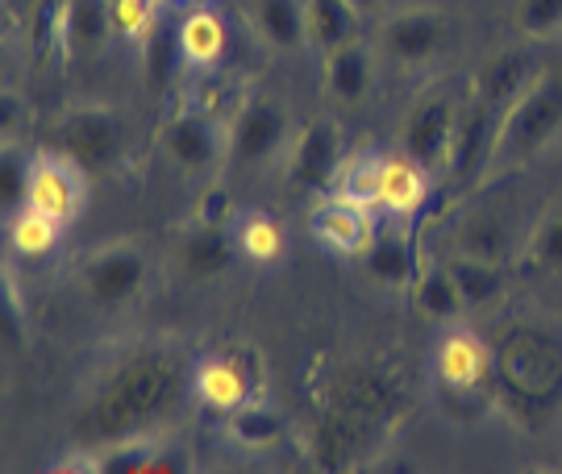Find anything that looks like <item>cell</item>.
<instances>
[{"instance_id": "d6986e66", "label": "cell", "mask_w": 562, "mask_h": 474, "mask_svg": "<svg viewBox=\"0 0 562 474\" xmlns=\"http://www.w3.org/2000/svg\"><path fill=\"white\" fill-rule=\"evenodd\" d=\"M538 76H542V63L533 59L529 46H501L487 59H480V67L467 79V92L504 113Z\"/></svg>"}, {"instance_id": "74e56055", "label": "cell", "mask_w": 562, "mask_h": 474, "mask_svg": "<svg viewBox=\"0 0 562 474\" xmlns=\"http://www.w3.org/2000/svg\"><path fill=\"white\" fill-rule=\"evenodd\" d=\"M355 9H359L362 18H375V13H383L387 9V0H350Z\"/></svg>"}, {"instance_id": "60d3db41", "label": "cell", "mask_w": 562, "mask_h": 474, "mask_svg": "<svg viewBox=\"0 0 562 474\" xmlns=\"http://www.w3.org/2000/svg\"><path fill=\"white\" fill-rule=\"evenodd\" d=\"M559 466H562V458H559Z\"/></svg>"}, {"instance_id": "d6a6232c", "label": "cell", "mask_w": 562, "mask_h": 474, "mask_svg": "<svg viewBox=\"0 0 562 474\" xmlns=\"http://www.w3.org/2000/svg\"><path fill=\"white\" fill-rule=\"evenodd\" d=\"M521 262L533 275H562V200L542 208L521 237Z\"/></svg>"}, {"instance_id": "ffe728a7", "label": "cell", "mask_w": 562, "mask_h": 474, "mask_svg": "<svg viewBox=\"0 0 562 474\" xmlns=\"http://www.w3.org/2000/svg\"><path fill=\"white\" fill-rule=\"evenodd\" d=\"M229 55V25L213 4H192L176 25V67L188 76L217 71Z\"/></svg>"}, {"instance_id": "ac0fdd59", "label": "cell", "mask_w": 562, "mask_h": 474, "mask_svg": "<svg viewBox=\"0 0 562 474\" xmlns=\"http://www.w3.org/2000/svg\"><path fill=\"white\" fill-rule=\"evenodd\" d=\"M434 196V171L417 162L413 155H404L401 146L396 150H383V167H380V217L401 221V225H413V221L425 213V204Z\"/></svg>"}, {"instance_id": "ba28073f", "label": "cell", "mask_w": 562, "mask_h": 474, "mask_svg": "<svg viewBox=\"0 0 562 474\" xmlns=\"http://www.w3.org/2000/svg\"><path fill=\"white\" fill-rule=\"evenodd\" d=\"M63 155H71L88 176H109L130 150V129L125 117L109 104H76L55 117V138Z\"/></svg>"}, {"instance_id": "44dd1931", "label": "cell", "mask_w": 562, "mask_h": 474, "mask_svg": "<svg viewBox=\"0 0 562 474\" xmlns=\"http://www.w3.org/2000/svg\"><path fill=\"white\" fill-rule=\"evenodd\" d=\"M322 88L338 109H359L375 88V46L362 38L341 42L322 59Z\"/></svg>"}, {"instance_id": "7a4b0ae2", "label": "cell", "mask_w": 562, "mask_h": 474, "mask_svg": "<svg viewBox=\"0 0 562 474\" xmlns=\"http://www.w3.org/2000/svg\"><path fill=\"white\" fill-rule=\"evenodd\" d=\"M559 138H562V79L542 71L501 113L496 142H492V155H487V167H483L480 176V188L492 183V179L508 176V171H517L525 162H533V158L542 155V150H550Z\"/></svg>"}, {"instance_id": "484cf974", "label": "cell", "mask_w": 562, "mask_h": 474, "mask_svg": "<svg viewBox=\"0 0 562 474\" xmlns=\"http://www.w3.org/2000/svg\"><path fill=\"white\" fill-rule=\"evenodd\" d=\"M229 237H234V250H238L241 262L250 267H276L283 255H288V229L276 213L267 208H234V221H229Z\"/></svg>"}, {"instance_id": "e0dca14e", "label": "cell", "mask_w": 562, "mask_h": 474, "mask_svg": "<svg viewBox=\"0 0 562 474\" xmlns=\"http://www.w3.org/2000/svg\"><path fill=\"white\" fill-rule=\"evenodd\" d=\"M375 429H380V425H367L359 416L322 408L317 420L304 429V450H308V458H313L322 471H346V466H355L362 454H371Z\"/></svg>"}, {"instance_id": "52a82bcc", "label": "cell", "mask_w": 562, "mask_h": 474, "mask_svg": "<svg viewBox=\"0 0 562 474\" xmlns=\"http://www.w3.org/2000/svg\"><path fill=\"white\" fill-rule=\"evenodd\" d=\"M462 104L467 92L454 83H429L425 92L413 97V104L401 117V150L425 162L434 176L446 171L450 162V146H454V129H459Z\"/></svg>"}, {"instance_id": "4dcf8cb0", "label": "cell", "mask_w": 562, "mask_h": 474, "mask_svg": "<svg viewBox=\"0 0 562 474\" xmlns=\"http://www.w3.org/2000/svg\"><path fill=\"white\" fill-rule=\"evenodd\" d=\"M367 262V271L375 283H383L387 292H413V279H417V267H422V255L413 250V241L408 234H380L375 237V246H371V255L362 258Z\"/></svg>"}, {"instance_id": "6da1fadb", "label": "cell", "mask_w": 562, "mask_h": 474, "mask_svg": "<svg viewBox=\"0 0 562 474\" xmlns=\"http://www.w3.org/2000/svg\"><path fill=\"white\" fill-rule=\"evenodd\" d=\"M192 399V362L171 346H134L104 371L76 408L80 445H113L125 437L171 429Z\"/></svg>"}, {"instance_id": "30bf717a", "label": "cell", "mask_w": 562, "mask_h": 474, "mask_svg": "<svg viewBox=\"0 0 562 474\" xmlns=\"http://www.w3.org/2000/svg\"><path fill=\"white\" fill-rule=\"evenodd\" d=\"M262 387V362L255 350H209L192 358V399L217 416L238 413Z\"/></svg>"}, {"instance_id": "f1b7e54d", "label": "cell", "mask_w": 562, "mask_h": 474, "mask_svg": "<svg viewBox=\"0 0 562 474\" xmlns=\"http://www.w3.org/2000/svg\"><path fill=\"white\" fill-rule=\"evenodd\" d=\"M225 429H229V441L238 445L241 454H271L288 437V420L267 399L255 395L250 404H241L238 413L225 416Z\"/></svg>"}, {"instance_id": "9a60e30c", "label": "cell", "mask_w": 562, "mask_h": 474, "mask_svg": "<svg viewBox=\"0 0 562 474\" xmlns=\"http://www.w3.org/2000/svg\"><path fill=\"white\" fill-rule=\"evenodd\" d=\"M446 46H450V18H446L442 9H429V4L396 9L380 25L383 59H392L404 71L434 63Z\"/></svg>"}, {"instance_id": "7402d4cb", "label": "cell", "mask_w": 562, "mask_h": 474, "mask_svg": "<svg viewBox=\"0 0 562 474\" xmlns=\"http://www.w3.org/2000/svg\"><path fill=\"white\" fill-rule=\"evenodd\" d=\"M113 38L109 0H59V55L67 63L97 59Z\"/></svg>"}, {"instance_id": "4316f807", "label": "cell", "mask_w": 562, "mask_h": 474, "mask_svg": "<svg viewBox=\"0 0 562 474\" xmlns=\"http://www.w3.org/2000/svg\"><path fill=\"white\" fill-rule=\"evenodd\" d=\"M408 296H413V304H417V313L429 316L434 325L462 320V313H467V308H462L459 287H454V275H450V267H446V258H434V255L422 258Z\"/></svg>"}, {"instance_id": "e575fe53", "label": "cell", "mask_w": 562, "mask_h": 474, "mask_svg": "<svg viewBox=\"0 0 562 474\" xmlns=\"http://www.w3.org/2000/svg\"><path fill=\"white\" fill-rule=\"evenodd\" d=\"M113 4V34L130 46H150L159 34V4L162 0H109Z\"/></svg>"}, {"instance_id": "8d00e7d4", "label": "cell", "mask_w": 562, "mask_h": 474, "mask_svg": "<svg viewBox=\"0 0 562 474\" xmlns=\"http://www.w3.org/2000/svg\"><path fill=\"white\" fill-rule=\"evenodd\" d=\"M513 21L529 42L559 38L562 30V0H517Z\"/></svg>"}, {"instance_id": "3957f363", "label": "cell", "mask_w": 562, "mask_h": 474, "mask_svg": "<svg viewBox=\"0 0 562 474\" xmlns=\"http://www.w3.org/2000/svg\"><path fill=\"white\" fill-rule=\"evenodd\" d=\"M496 395H501L504 408L521 416L538 413L542 416L550 408L554 392L562 387V346L554 334H546L538 325H513L508 334L496 341Z\"/></svg>"}, {"instance_id": "83f0119b", "label": "cell", "mask_w": 562, "mask_h": 474, "mask_svg": "<svg viewBox=\"0 0 562 474\" xmlns=\"http://www.w3.org/2000/svg\"><path fill=\"white\" fill-rule=\"evenodd\" d=\"M359 21L362 13L350 0H304V34L317 59L338 50L341 42L359 38Z\"/></svg>"}, {"instance_id": "603a6c76", "label": "cell", "mask_w": 562, "mask_h": 474, "mask_svg": "<svg viewBox=\"0 0 562 474\" xmlns=\"http://www.w3.org/2000/svg\"><path fill=\"white\" fill-rule=\"evenodd\" d=\"M496 125H501V109H492V104H483V100H475L467 92L459 129H454V146H450V162H446V176L475 179L480 183L487 155H492V142H496Z\"/></svg>"}, {"instance_id": "8fae6325", "label": "cell", "mask_w": 562, "mask_h": 474, "mask_svg": "<svg viewBox=\"0 0 562 474\" xmlns=\"http://www.w3.org/2000/svg\"><path fill=\"white\" fill-rule=\"evenodd\" d=\"M304 225H308V237L317 241V250H325L329 258H341V262L367 258L375 237L383 234L375 208L338 196V192H325V196L313 200Z\"/></svg>"}, {"instance_id": "836d02e7", "label": "cell", "mask_w": 562, "mask_h": 474, "mask_svg": "<svg viewBox=\"0 0 562 474\" xmlns=\"http://www.w3.org/2000/svg\"><path fill=\"white\" fill-rule=\"evenodd\" d=\"M380 167H383V150H375V146L346 150L329 192H338V196L359 200V204H367V208H375V204H380ZM375 213H380V208H375Z\"/></svg>"}, {"instance_id": "1f68e13d", "label": "cell", "mask_w": 562, "mask_h": 474, "mask_svg": "<svg viewBox=\"0 0 562 474\" xmlns=\"http://www.w3.org/2000/svg\"><path fill=\"white\" fill-rule=\"evenodd\" d=\"M250 25L271 50H301V46H308L304 0H250Z\"/></svg>"}, {"instance_id": "5bb4252c", "label": "cell", "mask_w": 562, "mask_h": 474, "mask_svg": "<svg viewBox=\"0 0 562 474\" xmlns=\"http://www.w3.org/2000/svg\"><path fill=\"white\" fill-rule=\"evenodd\" d=\"M88 183H92V176L76 158L63 155L59 146H38L30 158V196H25V204L46 213V217L63 221V225H76L88 208Z\"/></svg>"}, {"instance_id": "9c48e42d", "label": "cell", "mask_w": 562, "mask_h": 474, "mask_svg": "<svg viewBox=\"0 0 562 474\" xmlns=\"http://www.w3.org/2000/svg\"><path fill=\"white\" fill-rule=\"evenodd\" d=\"M146 271H150L146 250H142L138 241L117 237V241H104V246H97V250H88L80 258L76 283H80V292L97 308H125L130 300L142 296Z\"/></svg>"}, {"instance_id": "277c9868", "label": "cell", "mask_w": 562, "mask_h": 474, "mask_svg": "<svg viewBox=\"0 0 562 474\" xmlns=\"http://www.w3.org/2000/svg\"><path fill=\"white\" fill-rule=\"evenodd\" d=\"M317 404L387 429L408 408V392L383 362L334 358V362H322V371H317Z\"/></svg>"}, {"instance_id": "f546056e", "label": "cell", "mask_w": 562, "mask_h": 474, "mask_svg": "<svg viewBox=\"0 0 562 474\" xmlns=\"http://www.w3.org/2000/svg\"><path fill=\"white\" fill-rule=\"evenodd\" d=\"M446 267L454 275V287L462 296V308L467 313H483V308H496L504 300V271L501 262H483V258L471 255H454L446 250Z\"/></svg>"}, {"instance_id": "8992f818", "label": "cell", "mask_w": 562, "mask_h": 474, "mask_svg": "<svg viewBox=\"0 0 562 474\" xmlns=\"http://www.w3.org/2000/svg\"><path fill=\"white\" fill-rule=\"evenodd\" d=\"M296 121L276 97H246L229 117V158L225 167L238 176H259L283 167V158L296 138Z\"/></svg>"}, {"instance_id": "f35d334b", "label": "cell", "mask_w": 562, "mask_h": 474, "mask_svg": "<svg viewBox=\"0 0 562 474\" xmlns=\"http://www.w3.org/2000/svg\"><path fill=\"white\" fill-rule=\"evenodd\" d=\"M9 4H25V0H9Z\"/></svg>"}, {"instance_id": "2e32d148", "label": "cell", "mask_w": 562, "mask_h": 474, "mask_svg": "<svg viewBox=\"0 0 562 474\" xmlns=\"http://www.w3.org/2000/svg\"><path fill=\"white\" fill-rule=\"evenodd\" d=\"M229 221H234V208L229 213H209V208H201L192 217V225L180 237V250H176L183 275L213 283V279H222L234 267L238 250H234V237H229Z\"/></svg>"}, {"instance_id": "cb8c5ba5", "label": "cell", "mask_w": 562, "mask_h": 474, "mask_svg": "<svg viewBox=\"0 0 562 474\" xmlns=\"http://www.w3.org/2000/svg\"><path fill=\"white\" fill-rule=\"evenodd\" d=\"M450 250L454 255H471V258H483V262H501L513 255V250H521L517 246V234H513V221L504 217L501 208H492V204H480V208H467L459 221H454V229H450Z\"/></svg>"}, {"instance_id": "4fadbf2b", "label": "cell", "mask_w": 562, "mask_h": 474, "mask_svg": "<svg viewBox=\"0 0 562 474\" xmlns=\"http://www.w3.org/2000/svg\"><path fill=\"white\" fill-rule=\"evenodd\" d=\"M159 146L180 176H213L229 158V121L201 113V109H183V113H176L162 125Z\"/></svg>"}, {"instance_id": "d4e9b609", "label": "cell", "mask_w": 562, "mask_h": 474, "mask_svg": "<svg viewBox=\"0 0 562 474\" xmlns=\"http://www.w3.org/2000/svg\"><path fill=\"white\" fill-rule=\"evenodd\" d=\"M71 225H63V221L46 217L38 208H18V213H9L4 217V250L13 262H25V267H38L46 258L59 255L63 237H67Z\"/></svg>"}, {"instance_id": "ab89813d", "label": "cell", "mask_w": 562, "mask_h": 474, "mask_svg": "<svg viewBox=\"0 0 562 474\" xmlns=\"http://www.w3.org/2000/svg\"><path fill=\"white\" fill-rule=\"evenodd\" d=\"M559 42H562V30H559Z\"/></svg>"}, {"instance_id": "d590c367", "label": "cell", "mask_w": 562, "mask_h": 474, "mask_svg": "<svg viewBox=\"0 0 562 474\" xmlns=\"http://www.w3.org/2000/svg\"><path fill=\"white\" fill-rule=\"evenodd\" d=\"M30 158L18 150V142H4V162H0V204H4V217L25 208V196H30Z\"/></svg>"}, {"instance_id": "5b68a950", "label": "cell", "mask_w": 562, "mask_h": 474, "mask_svg": "<svg viewBox=\"0 0 562 474\" xmlns=\"http://www.w3.org/2000/svg\"><path fill=\"white\" fill-rule=\"evenodd\" d=\"M429 379L446 399H459V404H483L496 395V346L467 320H450L442 325V334L434 341V354H429Z\"/></svg>"}, {"instance_id": "7c38bea8", "label": "cell", "mask_w": 562, "mask_h": 474, "mask_svg": "<svg viewBox=\"0 0 562 474\" xmlns=\"http://www.w3.org/2000/svg\"><path fill=\"white\" fill-rule=\"evenodd\" d=\"M341 158H346V138H341L338 117H313L304 121L292 138V150L283 158V183L288 192L304 200H317L334 188Z\"/></svg>"}]
</instances>
